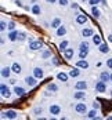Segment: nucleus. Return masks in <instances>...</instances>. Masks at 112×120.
Masks as SVG:
<instances>
[{
  "mask_svg": "<svg viewBox=\"0 0 112 120\" xmlns=\"http://www.w3.org/2000/svg\"><path fill=\"white\" fill-rule=\"evenodd\" d=\"M42 47H43V43H42V41H39V40H33V41H31V43H29V50H32V51L40 50Z\"/></svg>",
  "mask_w": 112,
  "mask_h": 120,
  "instance_id": "obj_4",
  "label": "nucleus"
},
{
  "mask_svg": "<svg viewBox=\"0 0 112 120\" xmlns=\"http://www.w3.org/2000/svg\"><path fill=\"white\" fill-rule=\"evenodd\" d=\"M86 22H87V17L85 14H77V15H76V24L85 25Z\"/></svg>",
  "mask_w": 112,
  "mask_h": 120,
  "instance_id": "obj_10",
  "label": "nucleus"
},
{
  "mask_svg": "<svg viewBox=\"0 0 112 120\" xmlns=\"http://www.w3.org/2000/svg\"><path fill=\"white\" fill-rule=\"evenodd\" d=\"M71 76L69 75H66V73H64V72H60L58 75H57V79L58 80H61V82H68V79H69Z\"/></svg>",
  "mask_w": 112,
  "mask_h": 120,
  "instance_id": "obj_23",
  "label": "nucleus"
},
{
  "mask_svg": "<svg viewBox=\"0 0 112 120\" xmlns=\"http://www.w3.org/2000/svg\"><path fill=\"white\" fill-rule=\"evenodd\" d=\"M87 54H89V51H80V52H79V58H80V60H86Z\"/></svg>",
  "mask_w": 112,
  "mask_h": 120,
  "instance_id": "obj_36",
  "label": "nucleus"
},
{
  "mask_svg": "<svg viewBox=\"0 0 112 120\" xmlns=\"http://www.w3.org/2000/svg\"><path fill=\"white\" fill-rule=\"evenodd\" d=\"M86 88H87V83L85 80H80V82H77L75 84V90H86Z\"/></svg>",
  "mask_w": 112,
  "mask_h": 120,
  "instance_id": "obj_18",
  "label": "nucleus"
},
{
  "mask_svg": "<svg viewBox=\"0 0 112 120\" xmlns=\"http://www.w3.org/2000/svg\"><path fill=\"white\" fill-rule=\"evenodd\" d=\"M82 1H89V0H82Z\"/></svg>",
  "mask_w": 112,
  "mask_h": 120,
  "instance_id": "obj_50",
  "label": "nucleus"
},
{
  "mask_svg": "<svg viewBox=\"0 0 112 120\" xmlns=\"http://www.w3.org/2000/svg\"><path fill=\"white\" fill-rule=\"evenodd\" d=\"M91 40H93V43H94L96 46H100V44H101V36H100V35H93V36H91Z\"/></svg>",
  "mask_w": 112,
  "mask_h": 120,
  "instance_id": "obj_29",
  "label": "nucleus"
},
{
  "mask_svg": "<svg viewBox=\"0 0 112 120\" xmlns=\"http://www.w3.org/2000/svg\"><path fill=\"white\" fill-rule=\"evenodd\" d=\"M47 90L51 91V93H57V91H58V86L55 83H49L47 84Z\"/></svg>",
  "mask_w": 112,
  "mask_h": 120,
  "instance_id": "obj_24",
  "label": "nucleus"
},
{
  "mask_svg": "<svg viewBox=\"0 0 112 120\" xmlns=\"http://www.w3.org/2000/svg\"><path fill=\"white\" fill-rule=\"evenodd\" d=\"M97 115H98V113H97V109H91V110H90V112H87V117H89V119H97Z\"/></svg>",
  "mask_w": 112,
  "mask_h": 120,
  "instance_id": "obj_25",
  "label": "nucleus"
},
{
  "mask_svg": "<svg viewBox=\"0 0 112 120\" xmlns=\"http://www.w3.org/2000/svg\"><path fill=\"white\" fill-rule=\"evenodd\" d=\"M7 37H8V40L10 41H15V40H18V30H10L8 32V35H7Z\"/></svg>",
  "mask_w": 112,
  "mask_h": 120,
  "instance_id": "obj_13",
  "label": "nucleus"
},
{
  "mask_svg": "<svg viewBox=\"0 0 112 120\" xmlns=\"http://www.w3.org/2000/svg\"><path fill=\"white\" fill-rule=\"evenodd\" d=\"M17 119L18 117V113L15 112V110H12V109H8V110H4V112H1V119Z\"/></svg>",
  "mask_w": 112,
  "mask_h": 120,
  "instance_id": "obj_1",
  "label": "nucleus"
},
{
  "mask_svg": "<svg viewBox=\"0 0 112 120\" xmlns=\"http://www.w3.org/2000/svg\"><path fill=\"white\" fill-rule=\"evenodd\" d=\"M0 93H1V97L3 98H10L11 97V90L8 88L7 84H1L0 86Z\"/></svg>",
  "mask_w": 112,
  "mask_h": 120,
  "instance_id": "obj_2",
  "label": "nucleus"
},
{
  "mask_svg": "<svg viewBox=\"0 0 112 120\" xmlns=\"http://www.w3.org/2000/svg\"><path fill=\"white\" fill-rule=\"evenodd\" d=\"M40 57H42L43 60H46V58H50V57H51V51H49V50H44V51L40 54Z\"/></svg>",
  "mask_w": 112,
  "mask_h": 120,
  "instance_id": "obj_33",
  "label": "nucleus"
},
{
  "mask_svg": "<svg viewBox=\"0 0 112 120\" xmlns=\"http://www.w3.org/2000/svg\"><path fill=\"white\" fill-rule=\"evenodd\" d=\"M42 113H43V108H42V106H37V108H35L33 109V115H42Z\"/></svg>",
  "mask_w": 112,
  "mask_h": 120,
  "instance_id": "obj_35",
  "label": "nucleus"
},
{
  "mask_svg": "<svg viewBox=\"0 0 112 120\" xmlns=\"http://www.w3.org/2000/svg\"><path fill=\"white\" fill-rule=\"evenodd\" d=\"M53 29H58L60 26H61V19L60 18H54L53 21H51V25H50Z\"/></svg>",
  "mask_w": 112,
  "mask_h": 120,
  "instance_id": "obj_21",
  "label": "nucleus"
},
{
  "mask_svg": "<svg viewBox=\"0 0 112 120\" xmlns=\"http://www.w3.org/2000/svg\"><path fill=\"white\" fill-rule=\"evenodd\" d=\"M91 14L94 18H100V10L97 8V6H93L91 7Z\"/></svg>",
  "mask_w": 112,
  "mask_h": 120,
  "instance_id": "obj_30",
  "label": "nucleus"
},
{
  "mask_svg": "<svg viewBox=\"0 0 112 120\" xmlns=\"http://www.w3.org/2000/svg\"><path fill=\"white\" fill-rule=\"evenodd\" d=\"M73 98L75 99H85L86 98L85 90H76V93H73Z\"/></svg>",
  "mask_w": 112,
  "mask_h": 120,
  "instance_id": "obj_11",
  "label": "nucleus"
},
{
  "mask_svg": "<svg viewBox=\"0 0 112 120\" xmlns=\"http://www.w3.org/2000/svg\"><path fill=\"white\" fill-rule=\"evenodd\" d=\"M64 57H65V60H72L75 55V51L73 48H66V50H64Z\"/></svg>",
  "mask_w": 112,
  "mask_h": 120,
  "instance_id": "obj_9",
  "label": "nucleus"
},
{
  "mask_svg": "<svg viewBox=\"0 0 112 120\" xmlns=\"http://www.w3.org/2000/svg\"><path fill=\"white\" fill-rule=\"evenodd\" d=\"M98 50H100V52H102V54H107V52L109 51V48H108V46H107L105 43H101L98 46Z\"/></svg>",
  "mask_w": 112,
  "mask_h": 120,
  "instance_id": "obj_27",
  "label": "nucleus"
},
{
  "mask_svg": "<svg viewBox=\"0 0 112 120\" xmlns=\"http://www.w3.org/2000/svg\"><path fill=\"white\" fill-rule=\"evenodd\" d=\"M108 40H109V41L112 43V35H109V36H108Z\"/></svg>",
  "mask_w": 112,
  "mask_h": 120,
  "instance_id": "obj_47",
  "label": "nucleus"
},
{
  "mask_svg": "<svg viewBox=\"0 0 112 120\" xmlns=\"http://www.w3.org/2000/svg\"><path fill=\"white\" fill-rule=\"evenodd\" d=\"M76 66H79V68H82V69H87L89 68V62L86 60H79L76 62Z\"/></svg>",
  "mask_w": 112,
  "mask_h": 120,
  "instance_id": "obj_20",
  "label": "nucleus"
},
{
  "mask_svg": "<svg viewBox=\"0 0 112 120\" xmlns=\"http://www.w3.org/2000/svg\"><path fill=\"white\" fill-rule=\"evenodd\" d=\"M93 35H94L93 29H90V28H83L82 29V36L83 37H91Z\"/></svg>",
  "mask_w": 112,
  "mask_h": 120,
  "instance_id": "obj_15",
  "label": "nucleus"
},
{
  "mask_svg": "<svg viewBox=\"0 0 112 120\" xmlns=\"http://www.w3.org/2000/svg\"><path fill=\"white\" fill-rule=\"evenodd\" d=\"M96 91H97V93H105V91H107V83L100 79V82L96 83Z\"/></svg>",
  "mask_w": 112,
  "mask_h": 120,
  "instance_id": "obj_3",
  "label": "nucleus"
},
{
  "mask_svg": "<svg viewBox=\"0 0 112 120\" xmlns=\"http://www.w3.org/2000/svg\"><path fill=\"white\" fill-rule=\"evenodd\" d=\"M11 72H12L11 66H3V68H1V77L8 79V77H10V75H11Z\"/></svg>",
  "mask_w": 112,
  "mask_h": 120,
  "instance_id": "obj_7",
  "label": "nucleus"
},
{
  "mask_svg": "<svg viewBox=\"0 0 112 120\" xmlns=\"http://www.w3.org/2000/svg\"><path fill=\"white\" fill-rule=\"evenodd\" d=\"M100 79H101L102 82L108 83V82H111V73H108L107 71H104V72H101V75H100Z\"/></svg>",
  "mask_w": 112,
  "mask_h": 120,
  "instance_id": "obj_14",
  "label": "nucleus"
},
{
  "mask_svg": "<svg viewBox=\"0 0 112 120\" xmlns=\"http://www.w3.org/2000/svg\"><path fill=\"white\" fill-rule=\"evenodd\" d=\"M93 108L98 110V109H100V104H98V102H96V101H94V102H93Z\"/></svg>",
  "mask_w": 112,
  "mask_h": 120,
  "instance_id": "obj_41",
  "label": "nucleus"
},
{
  "mask_svg": "<svg viewBox=\"0 0 112 120\" xmlns=\"http://www.w3.org/2000/svg\"><path fill=\"white\" fill-rule=\"evenodd\" d=\"M37 80H39V79H36L35 76H26V77H25V83L28 84L29 87H35L37 84Z\"/></svg>",
  "mask_w": 112,
  "mask_h": 120,
  "instance_id": "obj_5",
  "label": "nucleus"
},
{
  "mask_svg": "<svg viewBox=\"0 0 112 120\" xmlns=\"http://www.w3.org/2000/svg\"><path fill=\"white\" fill-rule=\"evenodd\" d=\"M11 69H12V72L14 73H17V75H19V73L22 72V66L18 64V62H14L11 65Z\"/></svg>",
  "mask_w": 112,
  "mask_h": 120,
  "instance_id": "obj_16",
  "label": "nucleus"
},
{
  "mask_svg": "<svg viewBox=\"0 0 112 120\" xmlns=\"http://www.w3.org/2000/svg\"><path fill=\"white\" fill-rule=\"evenodd\" d=\"M14 3H15V4H17V6H22V3H21V1H19V0H14Z\"/></svg>",
  "mask_w": 112,
  "mask_h": 120,
  "instance_id": "obj_44",
  "label": "nucleus"
},
{
  "mask_svg": "<svg viewBox=\"0 0 112 120\" xmlns=\"http://www.w3.org/2000/svg\"><path fill=\"white\" fill-rule=\"evenodd\" d=\"M75 110L77 112V113H87V106L86 104H76V106H75Z\"/></svg>",
  "mask_w": 112,
  "mask_h": 120,
  "instance_id": "obj_8",
  "label": "nucleus"
},
{
  "mask_svg": "<svg viewBox=\"0 0 112 120\" xmlns=\"http://www.w3.org/2000/svg\"><path fill=\"white\" fill-rule=\"evenodd\" d=\"M71 7H72V10H77V8H79V6H77L76 3H73V4H71Z\"/></svg>",
  "mask_w": 112,
  "mask_h": 120,
  "instance_id": "obj_42",
  "label": "nucleus"
},
{
  "mask_svg": "<svg viewBox=\"0 0 112 120\" xmlns=\"http://www.w3.org/2000/svg\"><path fill=\"white\" fill-rule=\"evenodd\" d=\"M111 82H112V73H111Z\"/></svg>",
  "mask_w": 112,
  "mask_h": 120,
  "instance_id": "obj_49",
  "label": "nucleus"
},
{
  "mask_svg": "<svg viewBox=\"0 0 112 120\" xmlns=\"http://www.w3.org/2000/svg\"><path fill=\"white\" fill-rule=\"evenodd\" d=\"M26 39H28V35H26L25 32H22V30L18 32V40H19V41H24V40H26Z\"/></svg>",
  "mask_w": 112,
  "mask_h": 120,
  "instance_id": "obj_32",
  "label": "nucleus"
},
{
  "mask_svg": "<svg viewBox=\"0 0 112 120\" xmlns=\"http://www.w3.org/2000/svg\"><path fill=\"white\" fill-rule=\"evenodd\" d=\"M65 33H66V28L64 26V25H61L58 29H57V36H65Z\"/></svg>",
  "mask_w": 112,
  "mask_h": 120,
  "instance_id": "obj_26",
  "label": "nucleus"
},
{
  "mask_svg": "<svg viewBox=\"0 0 112 120\" xmlns=\"http://www.w3.org/2000/svg\"><path fill=\"white\" fill-rule=\"evenodd\" d=\"M8 30H14L15 29V22H12V21H10L8 22V28H7Z\"/></svg>",
  "mask_w": 112,
  "mask_h": 120,
  "instance_id": "obj_38",
  "label": "nucleus"
},
{
  "mask_svg": "<svg viewBox=\"0 0 112 120\" xmlns=\"http://www.w3.org/2000/svg\"><path fill=\"white\" fill-rule=\"evenodd\" d=\"M79 69H80V68H79V66H76V68H73V69H71L68 75H69L71 77H77V76L80 75V71H79Z\"/></svg>",
  "mask_w": 112,
  "mask_h": 120,
  "instance_id": "obj_22",
  "label": "nucleus"
},
{
  "mask_svg": "<svg viewBox=\"0 0 112 120\" xmlns=\"http://www.w3.org/2000/svg\"><path fill=\"white\" fill-rule=\"evenodd\" d=\"M7 28H8V24H7L6 21H1V22H0V30H1V32H4Z\"/></svg>",
  "mask_w": 112,
  "mask_h": 120,
  "instance_id": "obj_34",
  "label": "nucleus"
},
{
  "mask_svg": "<svg viewBox=\"0 0 112 120\" xmlns=\"http://www.w3.org/2000/svg\"><path fill=\"white\" fill-rule=\"evenodd\" d=\"M25 93H26V91H25L24 87H19V86H15V87H14V94H15L17 97L25 95Z\"/></svg>",
  "mask_w": 112,
  "mask_h": 120,
  "instance_id": "obj_12",
  "label": "nucleus"
},
{
  "mask_svg": "<svg viewBox=\"0 0 112 120\" xmlns=\"http://www.w3.org/2000/svg\"><path fill=\"white\" fill-rule=\"evenodd\" d=\"M33 76H35L36 79H43V76H44L43 69H42V68H35V69H33Z\"/></svg>",
  "mask_w": 112,
  "mask_h": 120,
  "instance_id": "obj_17",
  "label": "nucleus"
},
{
  "mask_svg": "<svg viewBox=\"0 0 112 120\" xmlns=\"http://www.w3.org/2000/svg\"><path fill=\"white\" fill-rule=\"evenodd\" d=\"M8 83H10V84H15V83H17V80H15V79H10V80H8Z\"/></svg>",
  "mask_w": 112,
  "mask_h": 120,
  "instance_id": "obj_43",
  "label": "nucleus"
},
{
  "mask_svg": "<svg viewBox=\"0 0 112 120\" xmlns=\"http://www.w3.org/2000/svg\"><path fill=\"white\" fill-rule=\"evenodd\" d=\"M55 1H58V0H47V3H55Z\"/></svg>",
  "mask_w": 112,
  "mask_h": 120,
  "instance_id": "obj_46",
  "label": "nucleus"
},
{
  "mask_svg": "<svg viewBox=\"0 0 112 120\" xmlns=\"http://www.w3.org/2000/svg\"><path fill=\"white\" fill-rule=\"evenodd\" d=\"M58 4L62 6V7H65V6H68V0H58Z\"/></svg>",
  "mask_w": 112,
  "mask_h": 120,
  "instance_id": "obj_39",
  "label": "nucleus"
},
{
  "mask_svg": "<svg viewBox=\"0 0 112 120\" xmlns=\"http://www.w3.org/2000/svg\"><path fill=\"white\" fill-rule=\"evenodd\" d=\"M49 112H50V115H54V116H57V115H60V113H61V108H60V105H57V104H53V105L49 108Z\"/></svg>",
  "mask_w": 112,
  "mask_h": 120,
  "instance_id": "obj_6",
  "label": "nucleus"
},
{
  "mask_svg": "<svg viewBox=\"0 0 112 120\" xmlns=\"http://www.w3.org/2000/svg\"><path fill=\"white\" fill-rule=\"evenodd\" d=\"M101 3V0H89V4L93 7V6H97V4H100Z\"/></svg>",
  "mask_w": 112,
  "mask_h": 120,
  "instance_id": "obj_37",
  "label": "nucleus"
},
{
  "mask_svg": "<svg viewBox=\"0 0 112 120\" xmlns=\"http://www.w3.org/2000/svg\"><path fill=\"white\" fill-rule=\"evenodd\" d=\"M79 50H80V51H89V50H90V44H89V41H86V40L80 41V44H79Z\"/></svg>",
  "mask_w": 112,
  "mask_h": 120,
  "instance_id": "obj_19",
  "label": "nucleus"
},
{
  "mask_svg": "<svg viewBox=\"0 0 112 120\" xmlns=\"http://www.w3.org/2000/svg\"><path fill=\"white\" fill-rule=\"evenodd\" d=\"M31 10H32V12H33L35 15H39V14L42 12V8H40V6H39V4H33Z\"/></svg>",
  "mask_w": 112,
  "mask_h": 120,
  "instance_id": "obj_28",
  "label": "nucleus"
},
{
  "mask_svg": "<svg viewBox=\"0 0 112 120\" xmlns=\"http://www.w3.org/2000/svg\"><path fill=\"white\" fill-rule=\"evenodd\" d=\"M109 93H111V97H112V90H111V91H109Z\"/></svg>",
  "mask_w": 112,
  "mask_h": 120,
  "instance_id": "obj_48",
  "label": "nucleus"
},
{
  "mask_svg": "<svg viewBox=\"0 0 112 120\" xmlns=\"http://www.w3.org/2000/svg\"><path fill=\"white\" fill-rule=\"evenodd\" d=\"M107 66H108L109 69H112V58H109V60H107Z\"/></svg>",
  "mask_w": 112,
  "mask_h": 120,
  "instance_id": "obj_40",
  "label": "nucleus"
},
{
  "mask_svg": "<svg viewBox=\"0 0 112 120\" xmlns=\"http://www.w3.org/2000/svg\"><path fill=\"white\" fill-rule=\"evenodd\" d=\"M68 44H69V43H68V40H62L61 43H60V51L64 52V50H66V48H68Z\"/></svg>",
  "mask_w": 112,
  "mask_h": 120,
  "instance_id": "obj_31",
  "label": "nucleus"
},
{
  "mask_svg": "<svg viewBox=\"0 0 112 120\" xmlns=\"http://www.w3.org/2000/svg\"><path fill=\"white\" fill-rule=\"evenodd\" d=\"M101 4L102 6H107V0H101Z\"/></svg>",
  "mask_w": 112,
  "mask_h": 120,
  "instance_id": "obj_45",
  "label": "nucleus"
}]
</instances>
